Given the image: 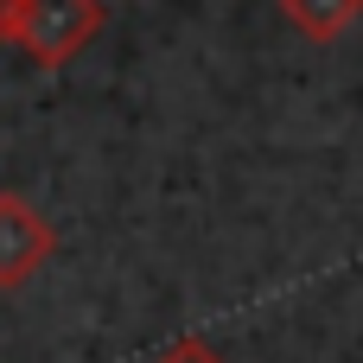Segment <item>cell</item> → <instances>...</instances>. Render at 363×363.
Wrapping results in <instances>:
<instances>
[{"label": "cell", "mask_w": 363, "mask_h": 363, "mask_svg": "<svg viewBox=\"0 0 363 363\" xmlns=\"http://www.w3.org/2000/svg\"><path fill=\"white\" fill-rule=\"evenodd\" d=\"M281 13L306 38H338V32H351L363 19V0H281Z\"/></svg>", "instance_id": "obj_3"}, {"label": "cell", "mask_w": 363, "mask_h": 363, "mask_svg": "<svg viewBox=\"0 0 363 363\" xmlns=\"http://www.w3.org/2000/svg\"><path fill=\"white\" fill-rule=\"evenodd\" d=\"M160 363H223V357H217L204 338H179V345H172V351H166Z\"/></svg>", "instance_id": "obj_4"}, {"label": "cell", "mask_w": 363, "mask_h": 363, "mask_svg": "<svg viewBox=\"0 0 363 363\" xmlns=\"http://www.w3.org/2000/svg\"><path fill=\"white\" fill-rule=\"evenodd\" d=\"M51 249H57L51 223L19 191H0V287H26L51 262Z\"/></svg>", "instance_id": "obj_2"}, {"label": "cell", "mask_w": 363, "mask_h": 363, "mask_svg": "<svg viewBox=\"0 0 363 363\" xmlns=\"http://www.w3.org/2000/svg\"><path fill=\"white\" fill-rule=\"evenodd\" d=\"M102 32V0H0V38L32 64H70Z\"/></svg>", "instance_id": "obj_1"}]
</instances>
